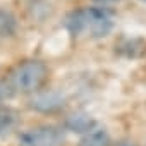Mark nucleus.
<instances>
[{
  "instance_id": "1",
  "label": "nucleus",
  "mask_w": 146,
  "mask_h": 146,
  "mask_svg": "<svg viewBox=\"0 0 146 146\" xmlns=\"http://www.w3.org/2000/svg\"><path fill=\"white\" fill-rule=\"evenodd\" d=\"M65 28L74 38L100 40L113 29V17L103 7H84L67 16Z\"/></svg>"
},
{
  "instance_id": "2",
  "label": "nucleus",
  "mask_w": 146,
  "mask_h": 146,
  "mask_svg": "<svg viewBox=\"0 0 146 146\" xmlns=\"http://www.w3.org/2000/svg\"><path fill=\"white\" fill-rule=\"evenodd\" d=\"M48 78V69L40 60H26L16 65L7 76V83L14 91L36 93Z\"/></svg>"
},
{
  "instance_id": "3",
  "label": "nucleus",
  "mask_w": 146,
  "mask_h": 146,
  "mask_svg": "<svg viewBox=\"0 0 146 146\" xmlns=\"http://www.w3.org/2000/svg\"><path fill=\"white\" fill-rule=\"evenodd\" d=\"M64 141V129L57 125H36L19 136V146H62Z\"/></svg>"
},
{
  "instance_id": "4",
  "label": "nucleus",
  "mask_w": 146,
  "mask_h": 146,
  "mask_svg": "<svg viewBox=\"0 0 146 146\" xmlns=\"http://www.w3.org/2000/svg\"><path fill=\"white\" fill-rule=\"evenodd\" d=\"M64 105H65V100L57 91H41L40 93V90H38L36 95L29 100V107L41 113H53V112L60 110Z\"/></svg>"
},
{
  "instance_id": "5",
  "label": "nucleus",
  "mask_w": 146,
  "mask_h": 146,
  "mask_svg": "<svg viewBox=\"0 0 146 146\" xmlns=\"http://www.w3.org/2000/svg\"><path fill=\"white\" fill-rule=\"evenodd\" d=\"M95 125H96V120L86 112H74L65 119V129H69L72 132H79V134L88 132Z\"/></svg>"
},
{
  "instance_id": "6",
  "label": "nucleus",
  "mask_w": 146,
  "mask_h": 146,
  "mask_svg": "<svg viewBox=\"0 0 146 146\" xmlns=\"http://www.w3.org/2000/svg\"><path fill=\"white\" fill-rule=\"evenodd\" d=\"M110 144H112V139H110L108 131L98 125L84 132L83 137L79 139V146H110Z\"/></svg>"
},
{
  "instance_id": "7",
  "label": "nucleus",
  "mask_w": 146,
  "mask_h": 146,
  "mask_svg": "<svg viewBox=\"0 0 146 146\" xmlns=\"http://www.w3.org/2000/svg\"><path fill=\"white\" fill-rule=\"evenodd\" d=\"M17 31V21L12 12L0 9V40L12 38Z\"/></svg>"
},
{
  "instance_id": "8",
  "label": "nucleus",
  "mask_w": 146,
  "mask_h": 146,
  "mask_svg": "<svg viewBox=\"0 0 146 146\" xmlns=\"http://www.w3.org/2000/svg\"><path fill=\"white\" fill-rule=\"evenodd\" d=\"M19 117L11 108H0V137L9 136L17 127Z\"/></svg>"
},
{
  "instance_id": "9",
  "label": "nucleus",
  "mask_w": 146,
  "mask_h": 146,
  "mask_svg": "<svg viewBox=\"0 0 146 146\" xmlns=\"http://www.w3.org/2000/svg\"><path fill=\"white\" fill-rule=\"evenodd\" d=\"M14 93V90L11 88V84L7 83V79H0V103L5 102L7 98H11Z\"/></svg>"
},
{
  "instance_id": "10",
  "label": "nucleus",
  "mask_w": 146,
  "mask_h": 146,
  "mask_svg": "<svg viewBox=\"0 0 146 146\" xmlns=\"http://www.w3.org/2000/svg\"><path fill=\"white\" fill-rule=\"evenodd\" d=\"M117 146H136L134 143H131V141H120Z\"/></svg>"
},
{
  "instance_id": "11",
  "label": "nucleus",
  "mask_w": 146,
  "mask_h": 146,
  "mask_svg": "<svg viewBox=\"0 0 146 146\" xmlns=\"http://www.w3.org/2000/svg\"><path fill=\"white\" fill-rule=\"evenodd\" d=\"M95 2H102V4H107V2H119V0H95Z\"/></svg>"
},
{
  "instance_id": "12",
  "label": "nucleus",
  "mask_w": 146,
  "mask_h": 146,
  "mask_svg": "<svg viewBox=\"0 0 146 146\" xmlns=\"http://www.w3.org/2000/svg\"><path fill=\"white\" fill-rule=\"evenodd\" d=\"M141 2H146V0H141Z\"/></svg>"
}]
</instances>
